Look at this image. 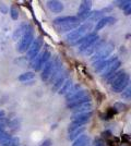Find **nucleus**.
<instances>
[{
  "instance_id": "obj_18",
  "label": "nucleus",
  "mask_w": 131,
  "mask_h": 146,
  "mask_svg": "<svg viewBox=\"0 0 131 146\" xmlns=\"http://www.w3.org/2000/svg\"><path fill=\"white\" fill-rule=\"evenodd\" d=\"M104 45H105V42H104V40H100V39H98L97 42H95V43H94L93 45L90 47V48L87 49L84 54H85L86 56H91V55L93 56L94 54H95V52H96V51H97L100 48H102Z\"/></svg>"
},
{
  "instance_id": "obj_42",
  "label": "nucleus",
  "mask_w": 131,
  "mask_h": 146,
  "mask_svg": "<svg viewBox=\"0 0 131 146\" xmlns=\"http://www.w3.org/2000/svg\"><path fill=\"white\" fill-rule=\"evenodd\" d=\"M3 128H5V127H1V125H0V130H3Z\"/></svg>"
},
{
  "instance_id": "obj_10",
  "label": "nucleus",
  "mask_w": 131,
  "mask_h": 146,
  "mask_svg": "<svg viewBox=\"0 0 131 146\" xmlns=\"http://www.w3.org/2000/svg\"><path fill=\"white\" fill-rule=\"evenodd\" d=\"M93 116V112H86V113H81V115H72L71 116V120H72V123L74 124H78L80 127H83L85 123L90 121L91 117Z\"/></svg>"
},
{
  "instance_id": "obj_6",
  "label": "nucleus",
  "mask_w": 131,
  "mask_h": 146,
  "mask_svg": "<svg viewBox=\"0 0 131 146\" xmlns=\"http://www.w3.org/2000/svg\"><path fill=\"white\" fill-rule=\"evenodd\" d=\"M50 59V51L48 50H45L43 51L39 56H37L34 60H33V66L35 71H39L44 68V66L49 61Z\"/></svg>"
},
{
  "instance_id": "obj_29",
  "label": "nucleus",
  "mask_w": 131,
  "mask_h": 146,
  "mask_svg": "<svg viewBox=\"0 0 131 146\" xmlns=\"http://www.w3.org/2000/svg\"><path fill=\"white\" fill-rule=\"evenodd\" d=\"M112 108L116 110L117 112H122V111H126V110H127V105L124 103H121V102H117V103H115Z\"/></svg>"
},
{
  "instance_id": "obj_4",
  "label": "nucleus",
  "mask_w": 131,
  "mask_h": 146,
  "mask_svg": "<svg viewBox=\"0 0 131 146\" xmlns=\"http://www.w3.org/2000/svg\"><path fill=\"white\" fill-rule=\"evenodd\" d=\"M34 42V31L31 26L27 29L24 36L22 37L18 43V51L19 52H25L27 51L29 48L31 47V45Z\"/></svg>"
},
{
  "instance_id": "obj_36",
  "label": "nucleus",
  "mask_w": 131,
  "mask_h": 146,
  "mask_svg": "<svg viewBox=\"0 0 131 146\" xmlns=\"http://www.w3.org/2000/svg\"><path fill=\"white\" fill-rule=\"evenodd\" d=\"M112 132L109 131V130H107V131H104L103 133H102V139H107V140H109L110 137H112Z\"/></svg>"
},
{
  "instance_id": "obj_38",
  "label": "nucleus",
  "mask_w": 131,
  "mask_h": 146,
  "mask_svg": "<svg viewBox=\"0 0 131 146\" xmlns=\"http://www.w3.org/2000/svg\"><path fill=\"white\" fill-rule=\"evenodd\" d=\"M51 145H53V142L49 139L48 140H45L42 144H39V146H51Z\"/></svg>"
},
{
  "instance_id": "obj_41",
  "label": "nucleus",
  "mask_w": 131,
  "mask_h": 146,
  "mask_svg": "<svg viewBox=\"0 0 131 146\" xmlns=\"http://www.w3.org/2000/svg\"><path fill=\"white\" fill-rule=\"evenodd\" d=\"M120 146H131V145H130V143H122Z\"/></svg>"
},
{
  "instance_id": "obj_23",
  "label": "nucleus",
  "mask_w": 131,
  "mask_h": 146,
  "mask_svg": "<svg viewBox=\"0 0 131 146\" xmlns=\"http://www.w3.org/2000/svg\"><path fill=\"white\" fill-rule=\"evenodd\" d=\"M87 95H88V92H87L86 90H83V88H82L81 91H79L78 93H75L72 97H70L69 99H67L66 102H67V104H69V103H71V102H74V100H76V99H80V98H82V97H85V96H87Z\"/></svg>"
},
{
  "instance_id": "obj_33",
  "label": "nucleus",
  "mask_w": 131,
  "mask_h": 146,
  "mask_svg": "<svg viewBox=\"0 0 131 146\" xmlns=\"http://www.w3.org/2000/svg\"><path fill=\"white\" fill-rule=\"evenodd\" d=\"M93 146H106V143L102 137H96L93 141Z\"/></svg>"
},
{
  "instance_id": "obj_35",
  "label": "nucleus",
  "mask_w": 131,
  "mask_h": 146,
  "mask_svg": "<svg viewBox=\"0 0 131 146\" xmlns=\"http://www.w3.org/2000/svg\"><path fill=\"white\" fill-rule=\"evenodd\" d=\"M8 11H9L8 6H7L6 3H3L2 1H0V12L3 13V14H6V13H8Z\"/></svg>"
},
{
  "instance_id": "obj_13",
  "label": "nucleus",
  "mask_w": 131,
  "mask_h": 146,
  "mask_svg": "<svg viewBox=\"0 0 131 146\" xmlns=\"http://www.w3.org/2000/svg\"><path fill=\"white\" fill-rule=\"evenodd\" d=\"M115 22H116V19L112 18V17H105V18L100 19V21L96 23L95 27H94L95 33H96V32H98V31H100L104 26H106L107 24H114Z\"/></svg>"
},
{
  "instance_id": "obj_24",
  "label": "nucleus",
  "mask_w": 131,
  "mask_h": 146,
  "mask_svg": "<svg viewBox=\"0 0 131 146\" xmlns=\"http://www.w3.org/2000/svg\"><path fill=\"white\" fill-rule=\"evenodd\" d=\"M20 144V140L18 137H10L8 140L0 141V146H18Z\"/></svg>"
},
{
  "instance_id": "obj_28",
  "label": "nucleus",
  "mask_w": 131,
  "mask_h": 146,
  "mask_svg": "<svg viewBox=\"0 0 131 146\" xmlns=\"http://www.w3.org/2000/svg\"><path fill=\"white\" fill-rule=\"evenodd\" d=\"M115 3H116V6L118 7L119 9H121V10H124V11H125L126 9H128L129 7H131V1H130V0H124V1H116Z\"/></svg>"
},
{
  "instance_id": "obj_25",
  "label": "nucleus",
  "mask_w": 131,
  "mask_h": 146,
  "mask_svg": "<svg viewBox=\"0 0 131 146\" xmlns=\"http://www.w3.org/2000/svg\"><path fill=\"white\" fill-rule=\"evenodd\" d=\"M71 87H72V80L68 79L63 83V85L61 86V88L59 90V94H60V95H66Z\"/></svg>"
},
{
  "instance_id": "obj_19",
  "label": "nucleus",
  "mask_w": 131,
  "mask_h": 146,
  "mask_svg": "<svg viewBox=\"0 0 131 146\" xmlns=\"http://www.w3.org/2000/svg\"><path fill=\"white\" fill-rule=\"evenodd\" d=\"M90 143H91V139L85 134H82L80 137L73 141L72 146H90Z\"/></svg>"
},
{
  "instance_id": "obj_27",
  "label": "nucleus",
  "mask_w": 131,
  "mask_h": 146,
  "mask_svg": "<svg viewBox=\"0 0 131 146\" xmlns=\"http://www.w3.org/2000/svg\"><path fill=\"white\" fill-rule=\"evenodd\" d=\"M34 76H35V74L33 72H25L19 76V81H21V82H30L31 80L34 79Z\"/></svg>"
},
{
  "instance_id": "obj_21",
  "label": "nucleus",
  "mask_w": 131,
  "mask_h": 146,
  "mask_svg": "<svg viewBox=\"0 0 131 146\" xmlns=\"http://www.w3.org/2000/svg\"><path fill=\"white\" fill-rule=\"evenodd\" d=\"M103 14H104V10H95V11H91L90 15H88V21H91V23L94 21H100V19H103Z\"/></svg>"
},
{
  "instance_id": "obj_12",
  "label": "nucleus",
  "mask_w": 131,
  "mask_h": 146,
  "mask_svg": "<svg viewBox=\"0 0 131 146\" xmlns=\"http://www.w3.org/2000/svg\"><path fill=\"white\" fill-rule=\"evenodd\" d=\"M120 66H121V62H120L119 60H117L116 62L112 63L110 66H108V67L105 68V70L100 73V75H102L104 79H106V78H108L110 74H112L114 72H116V71L119 69V67H120Z\"/></svg>"
},
{
  "instance_id": "obj_26",
  "label": "nucleus",
  "mask_w": 131,
  "mask_h": 146,
  "mask_svg": "<svg viewBox=\"0 0 131 146\" xmlns=\"http://www.w3.org/2000/svg\"><path fill=\"white\" fill-rule=\"evenodd\" d=\"M81 90H82V86L80 85V84H75L74 86H72V87H71V88L68 91V93L65 95V96H66V100H67V99H69L70 97H72L75 93H78V92L81 91Z\"/></svg>"
},
{
  "instance_id": "obj_40",
  "label": "nucleus",
  "mask_w": 131,
  "mask_h": 146,
  "mask_svg": "<svg viewBox=\"0 0 131 146\" xmlns=\"http://www.w3.org/2000/svg\"><path fill=\"white\" fill-rule=\"evenodd\" d=\"M5 115H6V113H5V111L0 109V118H3V117H5Z\"/></svg>"
},
{
  "instance_id": "obj_7",
  "label": "nucleus",
  "mask_w": 131,
  "mask_h": 146,
  "mask_svg": "<svg viewBox=\"0 0 131 146\" xmlns=\"http://www.w3.org/2000/svg\"><path fill=\"white\" fill-rule=\"evenodd\" d=\"M91 8H92V2L85 0V1H82L80 7H79V11H78V15L76 18L80 22H83L88 19V15L91 13Z\"/></svg>"
},
{
  "instance_id": "obj_3",
  "label": "nucleus",
  "mask_w": 131,
  "mask_h": 146,
  "mask_svg": "<svg viewBox=\"0 0 131 146\" xmlns=\"http://www.w3.org/2000/svg\"><path fill=\"white\" fill-rule=\"evenodd\" d=\"M130 76L126 72H122L119 76H117L112 83V90L114 93H122L129 85Z\"/></svg>"
},
{
  "instance_id": "obj_1",
  "label": "nucleus",
  "mask_w": 131,
  "mask_h": 146,
  "mask_svg": "<svg viewBox=\"0 0 131 146\" xmlns=\"http://www.w3.org/2000/svg\"><path fill=\"white\" fill-rule=\"evenodd\" d=\"M54 27L56 30L57 33L59 34H66V33H70L71 31L75 30L79 25H80V21L78 20L76 17H59L56 18L53 22Z\"/></svg>"
},
{
  "instance_id": "obj_39",
  "label": "nucleus",
  "mask_w": 131,
  "mask_h": 146,
  "mask_svg": "<svg viewBox=\"0 0 131 146\" xmlns=\"http://www.w3.org/2000/svg\"><path fill=\"white\" fill-rule=\"evenodd\" d=\"M124 12H125V15H130L131 14V7H129L128 9H126Z\"/></svg>"
},
{
  "instance_id": "obj_32",
  "label": "nucleus",
  "mask_w": 131,
  "mask_h": 146,
  "mask_svg": "<svg viewBox=\"0 0 131 146\" xmlns=\"http://www.w3.org/2000/svg\"><path fill=\"white\" fill-rule=\"evenodd\" d=\"M121 97L124 99H131V85L128 86L125 91L121 93Z\"/></svg>"
},
{
  "instance_id": "obj_14",
  "label": "nucleus",
  "mask_w": 131,
  "mask_h": 146,
  "mask_svg": "<svg viewBox=\"0 0 131 146\" xmlns=\"http://www.w3.org/2000/svg\"><path fill=\"white\" fill-rule=\"evenodd\" d=\"M93 109V104L92 103H86L80 105L78 107H75L72 109L73 115H81V113H86V112H91Z\"/></svg>"
},
{
  "instance_id": "obj_34",
  "label": "nucleus",
  "mask_w": 131,
  "mask_h": 146,
  "mask_svg": "<svg viewBox=\"0 0 131 146\" xmlns=\"http://www.w3.org/2000/svg\"><path fill=\"white\" fill-rule=\"evenodd\" d=\"M20 125V120L19 119H13L11 121H8V127L9 128H17V127H19Z\"/></svg>"
},
{
  "instance_id": "obj_30",
  "label": "nucleus",
  "mask_w": 131,
  "mask_h": 146,
  "mask_svg": "<svg viewBox=\"0 0 131 146\" xmlns=\"http://www.w3.org/2000/svg\"><path fill=\"white\" fill-rule=\"evenodd\" d=\"M122 72H125V71H124V70H119V71H116V72H114L112 74H110L108 78H106V79H105V80H106V82L108 83V84H112V82H114V80L116 79L117 76H119V75H120V74H121Z\"/></svg>"
},
{
  "instance_id": "obj_22",
  "label": "nucleus",
  "mask_w": 131,
  "mask_h": 146,
  "mask_svg": "<svg viewBox=\"0 0 131 146\" xmlns=\"http://www.w3.org/2000/svg\"><path fill=\"white\" fill-rule=\"evenodd\" d=\"M84 132H85V127H81V128L76 129V130H74V131L70 132V133H69L68 139L70 141H75L78 137H80Z\"/></svg>"
},
{
  "instance_id": "obj_9",
  "label": "nucleus",
  "mask_w": 131,
  "mask_h": 146,
  "mask_svg": "<svg viewBox=\"0 0 131 146\" xmlns=\"http://www.w3.org/2000/svg\"><path fill=\"white\" fill-rule=\"evenodd\" d=\"M42 45H43V39L41 37H38L37 39H35L33 42L31 47L27 50V58L31 61H33L38 56V52H39V49L42 47Z\"/></svg>"
},
{
  "instance_id": "obj_11",
  "label": "nucleus",
  "mask_w": 131,
  "mask_h": 146,
  "mask_svg": "<svg viewBox=\"0 0 131 146\" xmlns=\"http://www.w3.org/2000/svg\"><path fill=\"white\" fill-rule=\"evenodd\" d=\"M42 74H41V78L44 82H48V80L50 79L51 74H53V70H54V61L49 60L42 69Z\"/></svg>"
},
{
  "instance_id": "obj_15",
  "label": "nucleus",
  "mask_w": 131,
  "mask_h": 146,
  "mask_svg": "<svg viewBox=\"0 0 131 146\" xmlns=\"http://www.w3.org/2000/svg\"><path fill=\"white\" fill-rule=\"evenodd\" d=\"M47 7H48L50 11L54 13H60L63 10V5L60 1H57V0L47 1Z\"/></svg>"
},
{
  "instance_id": "obj_5",
  "label": "nucleus",
  "mask_w": 131,
  "mask_h": 146,
  "mask_svg": "<svg viewBox=\"0 0 131 146\" xmlns=\"http://www.w3.org/2000/svg\"><path fill=\"white\" fill-rule=\"evenodd\" d=\"M114 50V45L112 43H105V45L100 48L91 58V60L95 62V61H100V60H105L107 59V57H109V55Z\"/></svg>"
},
{
  "instance_id": "obj_17",
  "label": "nucleus",
  "mask_w": 131,
  "mask_h": 146,
  "mask_svg": "<svg viewBox=\"0 0 131 146\" xmlns=\"http://www.w3.org/2000/svg\"><path fill=\"white\" fill-rule=\"evenodd\" d=\"M68 71L67 72H63L61 73V75L56 80V82L54 83V86H53V91L56 92V91H59L60 88H61V86L63 85V83L67 81V78H68Z\"/></svg>"
},
{
  "instance_id": "obj_16",
  "label": "nucleus",
  "mask_w": 131,
  "mask_h": 146,
  "mask_svg": "<svg viewBox=\"0 0 131 146\" xmlns=\"http://www.w3.org/2000/svg\"><path fill=\"white\" fill-rule=\"evenodd\" d=\"M91 100H92V98L90 95H87L85 97H82L80 99H76L74 102H71V103L67 104V108L69 109H73L75 107H78V106H80V105H83V104H86V103H91Z\"/></svg>"
},
{
  "instance_id": "obj_2",
  "label": "nucleus",
  "mask_w": 131,
  "mask_h": 146,
  "mask_svg": "<svg viewBox=\"0 0 131 146\" xmlns=\"http://www.w3.org/2000/svg\"><path fill=\"white\" fill-rule=\"evenodd\" d=\"M92 29H93V24L91 22L80 25L75 30L71 31L68 35L66 36V42L69 43L70 45H73L79 39H81V38L85 37L86 35H88L90 34V31H92Z\"/></svg>"
},
{
  "instance_id": "obj_31",
  "label": "nucleus",
  "mask_w": 131,
  "mask_h": 146,
  "mask_svg": "<svg viewBox=\"0 0 131 146\" xmlns=\"http://www.w3.org/2000/svg\"><path fill=\"white\" fill-rule=\"evenodd\" d=\"M10 15L13 20H18L19 19V9L17 6H12L10 9Z\"/></svg>"
},
{
  "instance_id": "obj_8",
  "label": "nucleus",
  "mask_w": 131,
  "mask_h": 146,
  "mask_svg": "<svg viewBox=\"0 0 131 146\" xmlns=\"http://www.w3.org/2000/svg\"><path fill=\"white\" fill-rule=\"evenodd\" d=\"M98 39H100V36L97 35V33H90L88 35L84 37V40L82 42L81 45H79V51L85 52L87 49L90 48L95 42H97Z\"/></svg>"
},
{
  "instance_id": "obj_20",
  "label": "nucleus",
  "mask_w": 131,
  "mask_h": 146,
  "mask_svg": "<svg viewBox=\"0 0 131 146\" xmlns=\"http://www.w3.org/2000/svg\"><path fill=\"white\" fill-rule=\"evenodd\" d=\"M29 27H30V25H27V24L21 25L19 29L14 32V34H13V39H14V40H20L22 37L24 36V34L26 33V31H27Z\"/></svg>"
},
{
  "instance_id": "obj_37",
  "label": "nucleus",
  "mask_w": 131,
  "mask_h": 146,
  "mask_svg": "<svg viewBox=\"0 0 131 146\" xmlns=\"http://www.w3.org/2000/svg\"><path fill=\"white\" fill-rule=\"evenodd\" d=\"M100 118L102 120H110L112 117L110 115H108L107 112H104V113H100Z\"/></svg>"
}]
</instances>
